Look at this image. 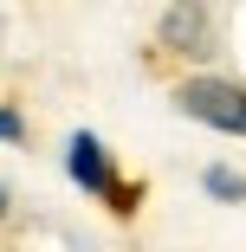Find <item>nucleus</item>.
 <instances>
[{
	"mask_svg": "<svg viewBox=\"0 0 246 252\" xmlns=\"http://www.w3.org/2000/svg\"><path fill=\"white\" fill-rule=\"evenodd\" d=\"M175 104L208 123V129H227V136H246V84H227V78H188L175 91Z\"/></svg>",
	"mask_w": 246,
	"mask_h": 252,
	"instance_id": "1",
	"label": "nucleus"
},
{
	"mask_svg": "<svg viewBox=\"0 0 246 252\" xmlns=\"http://www.w3.org/2000/svg\"><path fill=\"white\" fill-rule=\"evenodd\" d=\"M65 168H71V181H78L84 194H104V200H130V194L117 188V168H110V156H104V142H97L91 129H78V136H71V156H65Z\"/></svg>",
	"mask_w": 246,
	"mask_h": 252,
	"instance_id": "2",
	"label": "nucleus"
},
{
	"mask_svg": "<svg viewBox=\"0 0 246 252\" xmlns=\"http://www.w3.org/2000/svg\"><path fill=\"white\" fill-rule=\"evenodd\" d=\"M162 39L188 45V52H201V13H194V7H175V13L162 20Z\"/></svg>",
	"mask_w": 246,
	"mask_h": 252,
	"instance_id": "3",
	"label": "nucleus"
},
{
	"mask_svg": "<svg viewBox=\"0 0 246 252\" xmlns=\"http://www.w3.org/2000/svg\"><path fill=\"white\" fill-rule=\"evenodd\" d=\"M208 194H220V200H246V181H240L233 168H208Z\"/></svg>",
	"mask_w": 246,
	"mask_h": 252,
	"instance_id": "4",
	"label": "nucleus"
},
{
	"mask_svg": "<svg viewBox=\"0 0 246 252\" xmlns=\"http://www.w3.org/2000/svg\"><path fill=\"white\" fill-rule=\"evenodd\" d=\"M26 136V123H20V110H0V142H20Z\"/></svg>",
	"mask_w": 246,
	"mask_h": 252,
	"instance_id": "5",
	"label": "nucleus"
},
{
	"mask_svg": "<svg viewBox=\"0 0 246 252\" xmlns=\"http://www.w3.org/2000/svg\"><path fill=\"white\" fill-rule=\"evenodd\" d=\"M0 214H7V188H0Z\"/></svg>",
	"mask_w": 246,
	"mask_h": 252,
	"instance_id": "6",
	"label": "nucleus"
}]
</instances>
